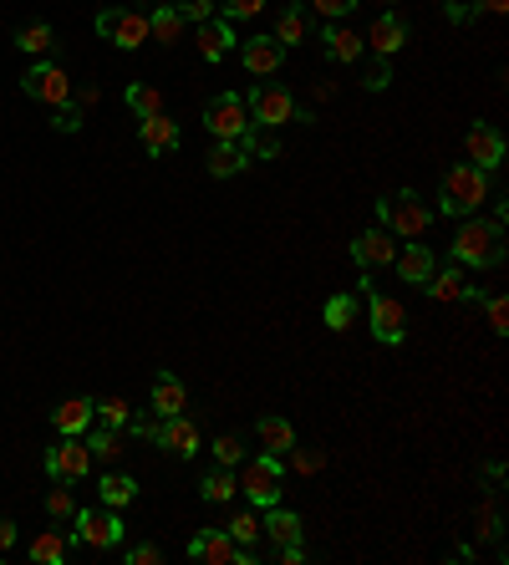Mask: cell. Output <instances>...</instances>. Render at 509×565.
I'll list each match as a JSON object with an SVG mask.
<instances>
[{
  "instance_id": "obj_3",
  "label": "cell",
  "mask_w": 509,
  "mask_h": 565,
  "mask_svg": "<svg viewBox=\"0 0 509 565\" xmlns=\"http://www.w3.org/2000/svg\"><path fill=\"white\" fill-rule=\"evenodd\" d=\"M377 219H382V230L387 235H403V240H418V235H428V224H433V209L413 194V189H403L398 199H377Z\"/></svg>"
},
{
  "instance_id": "obj_31",
  "label": "cell",
  "mask_w": 509,
  "mask_h": 565,
  "mask_svg": "<svg viewBox=\"0 0 509 565\" xmlns=\"http://www.w3.org/2000/svg\"><path fill=\"white\" fill-rule=\"evenodd\" d=\"M255 433H260V443L270 448V454H291V448H296V428L286 418H260Z\"/></svg>"
},
{
  "instance_id": "obj_48",
  "label": "cell",
  "mask_w": 509,
  "mask_h": 565,
  "mask_svg": "<svg viewBox=\"0 0 509 565\" xmlns=\"http://www.w3.org/2000/svg\"><path fill=\"white\" fill-rule=\"evenodd\" d=\"M179 16H184L189 26H204V21H214V0H184Z\"/></svg>"
},
{
  "instance_id": "obj_39",
  "label": "cell",
  "mask_w": 509,
  "mask_h": 565,
  "mask_svg": "<svg viewBox=\"0 0 509 565\" xmlns=\"http://www.w3.org/2000/svg\"><path fill=\"white\" fill-rule=\"evenodd\" d=\"M46 515H51V520H72V515H77V499H72V484H62V479H56V489L46 494Z\"/></svg>"
},
{
  "instance_id": "obj_8",
  "label": "cell",
  "mask_w": 509,
  "mask_h": 565,
  "mask_svg": "<svg viewBox=\"0 0 509 565\" xmlns=\"http://www.w3.org/2000/svg\"><path fill=\"white\" fill-rule=\"evenodd\" d=\"M21 92H26L31 102L62 107V102H72V77L56 67V62H31V67L21 72Z\"/></svg>"
},
{
  "instance_id": "obj_38",
  "label": "cell",
  "mask_w": 509,
  "mask_h": 565,
  "mask_svg": "<svg viewBox=\"0 0 509 565\" xmlns=\"http://www.w3.org/2000/svg\"><path fill=\"white\" fill-rule=\"evenodd\" d=\"M240 143H245V153H255V158H280V138H275V128H255V123H250V133H245Z\"/></svg>"
},
{
  "instance_id": "obj_27",
  "label": "cell",
  "mask_w": 509,
  "mask_h": 565,
  "mask_svg": "<svg viewBox=\"0 0 509 565\" xmlns=\"http://www.w3.org/2000/svg\"><path fill=\"white\" fill-rule=\"evenodd\" d=\"M392 265H398V275L408 280V286H423V280L438 270V260H433V250L428 245H408L398 260H392Z\"/></svg>"
},
{
  "instance_id": "obj_5",
  "label": "cell",
  "mask_w": 509,
  "mask_h": 565,
  "mask_svg": "<svg viewBox=\"0 0 509 565\" xmlns=\"http://www.w3.org/2000/svg\"><path fill=\"white\" fill-rule=\"evenodd\" d=\"M189 560H204V565H255V545H235L230 530L214 525V530H194L189 540Z\"/></svg>"
},
{
  "instance_id": "obj_10",
  "label": "cell",
  "mask_w": 509,
  "mask_h": 565,
  "mask_svg": "<svg viewBox=\"0 0 509 565\" xmlns=\"http://www.w3.org/2000/svg\"><path fill=\"white\" fill-rule=\"evenodd\" d=\"M204 128H209L214 138H245V133H250V107H245V97L219 92V97L204 107Z\"/></svg>"
},
{
  "instance_id": "obj_50",
  "label": "cell",
  "mask_w": 509,
  "mask_h": 565,
  "mask_svg": "<svg viewBox=\"0 0 509 565\" xmlns=\"http://www.w3.org/2000/svg\"><path fill=\"white\" fill-rule=\"evenodd\" d=\"M163 560V550L153 545V540H138V545H128V565H158Z\"/></svg>"
},
{
  "instance_id": "obj_53",
  "label": "cell",
  "mask_w": 509,
  "mask_h": 565,
  "mask_svg": "<svg viewBox=\"0 0 509 565\" xmlns=\"http://www.w3.org/2000/svg\"><path fill=\"white\" fill-rule=\"evenodd\" d=\"M280 560H286V565H301L306 560V545L296 540V545H280Z\"/></svg>"
},
{
  "instance_id": "obj_26",
  "label": "cell",
  "mask_w": 509,
  "mask_h": 565,
  "mask_svg": "<svg viewBox=\"0 0 509 565\" xmlns=\"http://www.w3.org/2000/svg\"><path fill=\"white\" fill-rule=\"evenodd\" d=\"M275 41L286 46V51L311 41V16H306V6H301V0H291V6L280 11V21H275Z\"/></svg>"
},
{
  "instance_id": "obj_32",
  "label": "cell",
  "mask_w": 509,
  "mask_h": 565,
  "mask_svg": "<svg viewBox=\"0 0 509 565\" xmlns=\"http://www.w3.org/2000/svg\"><path fill=\"white\" fill-rule=\"evenodd\" d=\"M199 489H204V499H209V504H230V499H235V489H240V479H235V469H224V464H219L214 474H204V484H199Z\"/></svg>"
},
{
  "instance_id": "obj_51",
  "label": "cell",
  "mask_w": 509,
  "mask_h": 565,
  "mask_svg": "<svg viewBox=\"0 0 509 565\" xmlns=\"http://www.w3.org/2000/svg\"><path fill=\"white\" fill-rule=\"evenodd\" d=\"M153 428H158V418H138V413L128 418V433L133 438H153Z\"/></svg>"
},
{
  "instance_id": "obj_52",
  "label": "cell",
  "mask_w": 509,
  "mask_h": 565,
  "mask_svg": "<svg viewBox=\"0 0 509 565\" xmlns=\"http://www.w3.org/2000/svg\"><path fill=\"white\" fill-rule=\"evenodd\" d=\"M11 545H16V525H11V515H0V560H6Z\"/></svg>"
},
{
  "instance_id": "obj_11",
  "label": "cell",
  "mask_w": 509,
  "mask_h": 565,
  "mask_svg": "<svg viewBox=\"0 0 509 565\" xmlns=\"http://www.w3.org/2000/svg\"><path fill=\"white\" fill-rule=\"evenodd\" d=\"M97 36H107L118 51H138L148 41V16L143 11H97Z\"/></svg>"
},
{
  "instance_id": "obj_46",
  "label": "cell",
  "mask_w": 509,
  "mask_h": 565,
  "mask_svg": "<svg viewBox=\"0 0 509 565\" xmlns=\"http://www.w3.org/2000/svg\"><path fill=\"white\" fill-rule=\"evenodd\" d=\"M479 540H499V504L494 499L479 504Z\"/></svg>"
},
{
  "instance_id": "obj_43",
  "label": "cell",
  "mask_w": 509,
  "mask_h": 565,
  "mask_svg": "<svg viewBox=\"0 0 509 565\" xmlns=\"http://www.w3.org/2000/svg\"><path fill=\"white\" fill-rule=\"evenodd\" d=\"M291 469L296 474H316V469H326V454L321 448H291Z\"/></svg>"
},
{
  "instance_id": "obj_41",
  "label": "cell",
  "mask_w": 509,
  "mask_h": 565,
  "mask_svg": "<svg viewBox=\"0 0 509 565\" xmlns=\"http://www.w3.org/2000/svg\"><path fill=\"white\" fill-rule=\"evenodd\" d=\"M224 530H230V540H235V545H255V540H260V520H255L250 510H240V515H235L230 525H224Z\"/></svg>"
},
{
  "instance_id": "obj_49",
  "label": "cell",
  "mask_w": 509,
  "mask_h": 565,
  "mask_svg": "<svg viewBox=\"0 0 509 565\" xmlns=\"http://www.w3.org/2000/svg\"><path fill=\"white\" fill-rule=\"evenodd\" d=\"M311 11L326 16V21H342L347 11H357V0H311Z\"/></svg>"
},
{
  "instance_id": "obj_16",
  "label": "cell",
  "mask_w": 509,
  "mask_h": 565,
  "mask_svg": "<svg viewBox=\"0 0 509 565\" xmlns=\"http://www.w3.org/2000/svg\"><path fill=\"white\" fill-rule=\"evenodd\" d=\"M194 41H199V56L214 67V62H224V56L235 51V21H230V16L204 21V26H194Z\"/></svg>"
},
{
  "instance_id": "obj_7",
  "label": "cell",
  "mask_w": 509,
  "mask_h": 565,
  "mask_svg": "<svg viewBox=\"0 0 509 565\" xmlns=\"http://www.w3.org/2000/svg\"><path fill=\"white\" fill-rule=\"evenodd\" d=\"M77 545H92V550H118L128 540V525L118 520V510H77Z\"/></svg>"
},
{
  "instance_id": "obj_44",
  "label": "cell",
  "mask_w": 509,
  "mask_h": 565,
  "mask_svg": "<svg viewBox=\"0 0 509 565\" xmlns=\"http://www.w3.org/2000/svg\"><path fill=\"white\" fill-rule=\"evenodd\" d=\"M484 311H489V331L504 336L509 331V301L504 296H484Z\"/></svg>"
},
{
  "instance_id": "obj_36",
  "label": "cell",
  "mask_w": 509,
  "mask_h": 565,
  "mask_svg": "<svg viewBox=\"0 0 509 565\" xmlns=\"http://www.w3.org/2000/svg\"><path fill=\"white\" fill-rule=\"evenodd\" d=\"M352 316H357V296H331V301H326V311H321V321H326L331 331H347V326H352Z\"/></svg>"
},
{
  "instance_id": "obj_30",
  "label": "cell",
  "mask_w": 509,
  "mask_h": 565,
  "mask_svg": "<svg viewBox=\"0 0 509 565\" xmlns=\"http://www.w3.org/2000/svg\"><path fill=\"white\" fill-rule=\"evenodd\" d=\"M97 494H102L107 510H123V504H133V499H138V479H133V474H102Z\"/></svg>"
},
{
  "instance_id": "obj_19",
  "label": "cell",
  "mask_w": 509,
  "mask_h": 565,
  "mask_svg": "<svg viewBox=\"0 0 509 565\" xmlns=\"http://www.w3.org/2000/svg\"><path fill=\"white\" fill-rule=\"evenodd\" d=\"M245 168H250V153H245L240 138H214V148H209V174L214 179H235Z\"/></svg>"
},
{
  "instance_id": "obj_24",
  "label": "cell",
  "mask_w": 509,
  "mask_h": 565,
  "mask_svg": "<svg viewBox=\"0 0 509 565\" xmlns=\"http://www.w3.org/2000/svg\"><path fill=\"white\" fill-rule=\"evenodd\" d=\"M51 428L62 433V438H82L92 428V398H67L62 408L51 413Z\"/></svg>"
},
{
  "instance_id": "obj_25",
  "label": "cell",
  "mask_w": 509,
  "mask_h": 565,
  "mask_svg": "<svg viewBox=\"0 0 509 565\" xmlns=\"http://www.w3.org/2000/svg\"><path fill=\"white\" fill-rule=\"evenodd\" d=\"M321 46H326V56H331V62H342V67L362 62V41H357V31H347L342 21H331V26L321 31Z\"/></svg>"
},
{
  "instance_id": "obj_54",
  "label": "cell",
  "mask_w": 509,
  "mask_h": 565,
  "mask_svg": "<svg viewBox=\"0 0 509 565\" xmlns=\"http://www.w3.org/2000/svg\"><path fill=\"white\" fill-rule=\"evenodd\" d=\"M474 11H489V16H504L509 11V0H479V6Z\"/></svg>"
},
{
  "instance_id": "obj_4",
  "label": "cell",
  "mask_w": 509,
  "mask_h": 565,
  "mask_svg": "<svg viewBox=\"0 0 509 565\" xmlns=\"http://www.w3.org/2000/svg\"><path fill=\"white\" fill-rule=\"evenodd\" d=\"M240 494L255 504V510H270L280 504V479H286V464L280 454H260V459H240Z\"/></svg>"
},
{
  "instance_id": "obj_21",
  "label": "cell",
  "mask_w": 509,
  "mask_h": 565,
  "mask_svg": "<svg viewBox=\"0 0 509 565\" xmlns=\"http://www.w3.org/2000/svg\"><path fill=\"white\" fill-rule=\"evenodd\" d=\"M260 535H270V540H275V550H280V545H296V540L306 535V525H301V515H296V510H280V504H270L265 520H260Z\"/></svg>"
},
{
  "instance_id": "obj_9",
  "label": "cell",
  "mask_w": 509,
  "mask_h": 565,
  "mask_svg": "<svg viewBox=\"0 0 509 565\" xmlns=\"http://www.w3.org/2000/svg\"><path fill=\"white\" fill-rule=\"evenodd\" d=\"M245 107H250V123H255V128H280V123H296V97H291L286 87H270V82H260V87L245 97Z\"/></svg>"
},
{
  "instance_id": "obj_35",
  "label": "cell",
  "mask_w": 509,
  "mask_h": 565,
  "mask_svg": "<svg viewBox=\"0 0 509 565\" xmlns=\"http://www.w3.org/2000/svg\"><path fill=\"white\" fill-rule=\"evenodd\" d=\"M128 107L138 112V118H153V112H163V92L148 87V82H133L128 87Z\"/></svg>"
},
{
  "instance_id": "obj_34",
  "label": "cell",
  "mask_w": 509,
  "mask_h": 565,
  "mask_svg": "<svg viewBox=\"0 0 509 565\" xmlns=\"http://www.w3.org/2000/svg\"><path fill=\"white\" fill-rule=\"evenodd\" d=\"M87 454H92V459H102V464L123 459V433H118V428H102V433H92V438H87Z\"/></svg>"
},
{
  "instance_id": "obj_13",
  "label": "cell",
  "mask_w": 509,
  "mask_h": 565,
  "mask_svg": "<svg viewBox=\"0 0 509 565\" xmlns=\"http://www.w3.org/2000/svg\"><path fill=\"white\" fill-rule=\"evenodd\" d=\"M153 438H158V448H168V454H174V459H194L199 448H204L199 428H194V423H189L184 413H174V418H158Z\"/></svg>"
},
{
  "instance_id": "obj_2",
  "label": "cell",
  "mask_w": 509,
  "mask_h": 565,
  "mask_svg": "<svg viewBox=\"0 0 509 565\" xmlns=\"http://www.w3.org/2000/svg\"><path fill=\"white\" fill-rule=\"evenodd\" d=\"M484 199H489V174H484V168H474V163H459V168H448V174H443L438 214L469 219V214H479Z\"/></svg>"
},
{
  "instance_id": "obj_33",
  "label": "cell",
  "mask_w": 509,
  "mask_h": 565,
  "mask_svg": "<svg viewBox=\"0 0 509 565\" xmlns=\"http://www.w3.org/2000/svg\"><path fill=\"white\" fill-rule=\"evenodd\" d=\"M16 46H21L26 56H46V51L56 46V31H51L46 21H36V26H21V31H16Z\"/></svg>"
},
{
  "instance_id": "obj_12",
  "label": "cell",
  "mask_w": 509,
  "mask_h": 565,
  "mask_svg": "<svg viewBox=\"0 0 509 565\" xmlns=\"http://www.w3.org/2000/svg\"><path fill=\"white\" fill-rule=\"evenodd\" d=\"M87 469H92L87 438H62L56 448H46V474H51V479L77 484V479H87Z\"/></svg>"
},
{
  "instance_id": "obj_6",
  "label": "cell",
  "mask_w": 509,
  "mask_h": 565,
  "mask_svg": "<svg viewBox=\"0 0 509 565\" xmlns=\"http://www.w3.org/2000/svg\"><path fill=\"white\" fill-rule=\"evenodd\" d=\"M367 296V321H372V336L382 347H403L408 342V311L392 301V296H382L377 286H367L362 291Z\"/></svg>"
},
{
  "instance_id": "obj_22",
  "label": "cell",
  "mask_w": 509,
  "mask_h": 565,
  "mask_svg": "<svg viewBox=\"0 0 509 565\" xmlns=\"http://www.w3.org/2000/svg\"><path fill=\"white\" fill-rule=\"evenodd\" d=\"M367 41H372V51H377V56H398V51L408 46V26H403L398 16H392V11H382V16L372 21Z\"/></svg>"
},
{
  "instance_id": "obj_29",
  "label": "cell",
  "mask_w": 509,
  "mask_h": 565,
  "mask_svg": "<svg viewBox=\"0 0 509 565\" xmlns=\"http://www.w3.org/2000/svg\"><path fill=\"white\" fill-rule=\"evenodd\" d=\"M184 16H179V6H153V16H148V36L158 41V46H174L179 36H184Z\"/></svg>"
},
{
  "instance_id": "obj_55",
  "label": "cell",
  "mask_w": 509,
  "mask_h": 565,
  "mask_svg": "<svg viewBox=\"0 0 509 565\" xmlns=\"http://www.w3.org/2000/svg\"><path fill=\"white\" fill-rule=\"evenodd\" d=\"M153 6H158V0H153Z\"/></svg>"
},
{
  "instance_id": "obj_28",
  "label": "cell",
  "mask_w": 509,
  "mask_h": 565,
  "mask_svg": "<svg viewBox=\"0 0 509 565\" xmlns=\"http://www.w3.org/2000/svg\"><path fill=\"white\" fill-rule=\"evenodd\" d=\"M464 270L459 265H443V270H433L428 280H423V296H433V301H459L464 296Z\"/></svg>"
},
{
  "instance_id": "obj_18",
  "label": "cell",
  "mask_w": 509,
  "mask_h": 565,
  "mask_svg": "<svg viewBox=\"0 0 509 565\" xmlns=\"http://www.w3.org/2000/svg\"><path fill=\"white\" fill-rule=\"evenodd\" d=\"M189 408V387L174 372H153V418H174Z\"/></svg>"
},
{
  "instance_id": "obj_17",
  "label": "cell",
  "mask_w": 509,
  "mask_h": 565,
  "mask_svg": "<svg viewBox=\"0 0 509 565\" xmlns=\"http://www.w3.org/2000/svg\"><path fill=\"white\" fill-rule=\"evenodd\" d=\"M464 148H469V163H474V168H484V174L504 163V138H499V128H489V123L469 128Z\"/></svg>"
},
{
  "instance_id": "obj_20",
  "label": "cell",
  "mask_w": 509,
  "mask_h": 565,
  "mask_svg": "<svg viewBox=\"0 0 509 565\" xmlns=\"http://www.w3.org/2000/svg\"><path fill=\"white\" fill-rule=\"evenodd\" d=\"M138 143L158 158V153H174L179 148V123L168 118V112H153V118H143V128H138Z\"/></svg>"
},
{
  "instance_id": "obj_1",
  "label": "cell",
  "mask_w": 509,
  "mask_h": 565,
  "mask_svg": "<svg viewBox=\"0 0 509 565\" xmlns=\"http://www.w3.org/2000/svg\"><path fill=\"white\" fill-rule=\"evenodd\" d=\"M448 250H454L459 265L494 270V265H504V224H494V219H464Z\"/></svg>"
},
{
  "instance_id": "obj_37",
  "label": "cell",
  "mask_w": 509,
  "mask_h": 565,
  "mask_svg": "<svg viewBox=\"0 0 509 565\" xmlns=\"http://www.w3.org/2000/svg\"><path fill=\"white\" fill-rule=\"evenodd\" d=\"M92 418H102V428H128V418H133V408L123 403V398H102V403H92Z\"/></svg>"
},
{
  "instance_id": "obj_23",
  "label": "cell",
  "mask_w": 509,
  "mask_h": 565,
  "mask_svg": "<svg viewBox=\"0 0 509 565\" xmlns=\"http://www.w3.org/2000/svg\"><path fill=\"white\" fill-rule=\"evenodd\" d=\"M72 545H77V535H67V530H41L31 540V560L36 565H67L72 560Z\"/></svg>"
},
{
  "instance_id": "obj_15",
  "label": "cell",
  "mask_w": 509,
  "mask_h": 565,
  "mask_svg": "<svg viewBox=\"0 0 509 565\" xmlns=\"http://www.w3.org/2000/svg\"><path fill=\"white\" fill-rule=\"evenodd\" d=\"M240 62H245V72H255V77H275L280 67H286V46H280L275 36H250V41L240 46Z\"/></svg>"
},
{
  "instance_id": "obj_45",
  "label": "cell",
  "mask_w": 509,
  "mask_h": 565,
  "mask_svg": "<svg viewBox=\"0 0 509 565\" xmlns=\"http://www.w3.org/2000/svg\"><path fill=\"white\" fill-rule=\"evenodd\" d=\"M51 128L56 133H82V107L62 102V107H56V118H51Z\"/></svg>"
},
{
  "instance_id": "obj_40",
  "label": "cell",
  "mask_w": 509,
  "mask_h": 565,
  "mask_svg": "<svg viewBox=\"0 0 509 565\" xmlns=\"http://www.w3.org/2000/svg\"><path fill=\"white\" fill-rule=\"evenodd\" d=\"M362 87L367 92H387L392 87V56H372L367 72H362Z\"/></svg>"
},
{
  "instance_id": "obj_42",
  "label": "cell",
  "mask_w": 509,
  "mask_h": 565,
  "mask_svg": "<svg viewBox=\"0 0 509 565\" xmlns=\"http://www.w3.org/2000/svg\"><path fill=\"white\" fill-rule=\"evenodd\" d=\"M214 459H219L224 469H235V464L245 459V448H240V438H235V433H219V438H214Z\"/></svg>"
},
{
  "instance_id": "obj_14",
  "label": "cell",
  "mask_w": 509,
  "mask_h": 565,
  "mask_svg": "<svg viewBox=\"0 0 509 565\" xmlns=\"http://www.w3.org/2000/svg\"><path fill=\"white\" fill-rule=\"evenodd\" d=\"M352 260H357L362 270L392 265V260H398V235H387L382 224H377V230H362V235L352 240Z\"/></svg>"
},
{
  "instance_id": "obj_47",
  "label": "cell",
  "mask_w": 509,
  "mask_h": 565,
  "mask_svg": "<svg viewBox=\"0 0 509 565\" xmlns=\"http://www.w3.org/2000/svg\"><path fill=\"white\" fill-rule=\"evenodd\" d=\"M265 11V0H224V16L230 21H255Z\"/></svg>"
}]
</instances>
